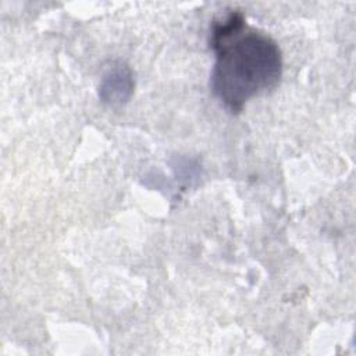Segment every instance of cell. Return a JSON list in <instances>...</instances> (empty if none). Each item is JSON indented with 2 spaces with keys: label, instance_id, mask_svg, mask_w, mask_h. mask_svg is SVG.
Segmentation results:
<instances>
[{
  "label": "cell",
  "instance_id": "1",
  "mask_svg": "<svg viewBox=\"0 0 356 356\" xmlns=\"http://www.w3.org/2000/svg\"><path fill=\"white\" fill-rule=\"evenodd\" d=\"M209 42L216 54L210 88L231 113L242 111L250 99L280 83L282 56L278 44L248 26L243 13L231 11L213 21Z\"/></svg>",
  "mask_w": 356,
  "mask_h": 356
},
{
  "label": "cell",
  "instance_id": "2",
  "mask_svg": "<svg viewBox=\"0 0 356 356\" xmlns=\"http://www.w3.org/2000/svg\"><path fill=\"white\" fill-rule=\"evenodd\" d=\"M134 88L131 71L125 65L111 68L103 78L100 85V96L103 102L110 104L125 102Z\"/></svg>",
  "mask_w": 356,
  "mask_h": 356
}]
</instances>
